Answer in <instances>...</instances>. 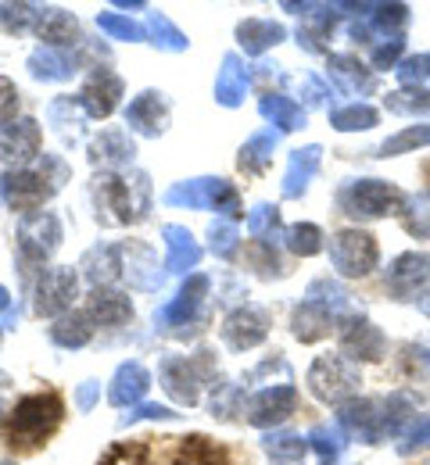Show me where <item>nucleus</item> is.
Masks as SVG:
<instances>
[{"label":"nucleus","instance_id":"obj_1","mask_svg":"<svg viewBox=\"0 0 430 465\" xmlns=\"http://www.w3.org/2000/svg\"><path fill=\"white\" fill-rule=\"evenodd\" d=\"M65 183H68V165L58 154H40L36 169H15V173L4 175L0 179V193L15 212L36 215L44 208V201H51Z\"/></svg>","mask_w":430,"mask_h":465},{"label":"nucleus","instance_id":"obj_2","mask_svg":"<svg viewBox=\"0 0 430 465\" xmlns=\"http://www.w3.org/2000/svg\"><path fill=\"white\" fill-rule=\"evenodd\" d=\"M413 398L405 394H391V398H380V401H348L337 411V422L352 433H359L366 444H376L384 433H398L409 415H413Z\"/></svg>","mask_w":430,"mask_h":465},{"label":"nucleus","instance_id":"obj_3","mask_svg":"<svg viewBox=\"0 0 430 465\" xmlns=\"http://www.w3.org/2000/svg\"><path fill=\"white\" fill-rule=\"evenodd\" d=\"M62 411H65V405L55 391L22 398V401L15 405V411H11V422H7V440H11V448H18V451L40 448V444L58 430Z\"/></svg>","mask_w":430,"mask_h":465},{"label":"nucleus","instance_id":"obj_4","mask_svg":"<svg viewBox=\"0 0 430 465\" xmlns=\"http://www.w3.org/2000/svg\"><path fill=\"white\" fill-rule=\"evenodd\" d=\"M165 204H173V208H197V212H219L226 219H237L241 215V197H237L234 183L215 179V175L173 183L165 190Z\"/></svg>","mask_w":430,"mask_h":465},{"label":"nucleus","instance_id":"obj_5","mask_svg":"<svg viewBox=\"0 0 430 465\" xmlns=\"http://www.w3.org/2000/svg\"><path fill=\"white\" fill-rule=\"evenodd\" d=\"M94 193H97V208L108 212L105 223H136V219H144V212H147V204L136 201V193L147 197V175H140V173H133V179L105 173L97 179Z\"/></svg>","mask_w":430,"mask_h":465},{"label":"nucleus","instance_id":"obj_6","mask_svg":"<svg viewBox=\"0 0 430 465\" xmlns=\"http://www.w3.org/2000/svg\"><path fill=\"white\" fill-rule=\"evenodd\" d=\"M405 193L384 179H352L341 193L337 204L348 215H363V219H384V215H398L405 208Z\"/></svg>","mask_w":430,"mask_h":465},{"label":"nucleus","instance_id":"obj_7","mask_svg":"<svg viewBox=\"0 0 430 465\" xmlns=\"http://www.w3.org/2000/svg\"><path fill=\"white\" fill-rule=\"evenodd\" d=\"M359 369L352 365V358L345 354H319L308 369V391L326 401V405H337V401H348L355 391H359Z\"/></svg>","mask_w":430,"mask_h":465},{"label":"nucleus","instance_id":"obj_8","mask_svg":"<svg viewBox=\"0 0 430 465\" xmlns=\"http://www.w3.org/2000/svg\"><path fill=\"white\" fill-rule=\"evenodd\" d=\"M18 258H22V265L25 269H36V265H44L55 251H58V243H62V219L55 215V212H36V215H25L22 223H18Z\"/></svg>","mask_w":430,"mask_h":465},{"label":"nucleus","instance_id":"obj_9","mask_svg":"<svg viewBox=\"0 0 430 465\" xmlns=\"http://www.w3.org/2000/svg\"><path fill=\"white\" fill-rule=\"evenodd\" d=\"M376 240L363 230H341L330 236V265L348 276V280H363L376 269Z\"/></svg>","mask_w":430,"mask_h":465},{"label":"nucleus","instance_id":"obj_10","mask_svg":"<svg viewBox=\"0 0 430 465\" xmlns=\"http://www.w3.org/2000/svg\"><path fill=\"white\" fill-rule=\"evenodd\" d=\"M162 387L180 401V405H197L201 398V383L208 376V351H201V358H180V354H165L158 365Z\"/></svg>","mask_w":430,"mask_h":465},{"label":"nucleus","instance_id":"obj_11","mask_svg":"<svg viewBox=\"0 0 430 465\" xmlns=\"http://www.w3.org/2000/svg\"><path fill=\"white\" fill-rule=\"evenodd\" d=\"M75 291H79V276L72 269H44V276L36 283V301H33L36 315H47V319L68 315Z\"/></svg>","mask_w":430,"mask_h":465},{"label":"nucleus","instance_id":"obj_12","mask_svg":"<svg viewBox=\"0 0 430 465\" xmlns=\"http://www.w3.org/2000/svg\"><path fill=\"white\" fill-rule=\"evenodd\" d=\"M0 158L15 169H25L33 158H40V125L33 118H15L0 125Z\"/></svg>","mask_w":430,"mask_h":465},{"label":"nucleus","instance_id":"obj_13","mask_svg":"<svg viewBox=\"0 0 430 465\" xmlns=\"http://www.w3.org/2000/svg\"><path fill=\"white\" fill-rule=\"evenodd\" d=\"M295 408H298V391H295L291 383H276V387H265V391H258V394L251 398V405H247V422L269 430V426H280Z\"/></svg>","mask_w":430,"mask_h":465},{"label":"nucleus","instance_id":"obj_14","mask_svg":"<svg viewBox=\"0 0 430 465\" xmlns=\"http://www.w3.org/2000/svg\"><path fill=\"white\" fill-rule=\"evenodd\" d=\"M265 333H269V315H265L262 308L245 304V308H237V312H230V315L223 319V341L234 351L258 348V344L265 341Z\"/></svg>","mask_w":430,"mask_h":465},{"label":"nucleus","instance_id":"obj_15","mask_svg":"<svg viewBox=\"0 0 430 465\" xmlns=\"http://www.w3.org/2000/svg\"><path fill=\"white\" fill-rule=\"evenodd\" d=\"M384 283H387V291L395 293L398 301L416 297V293L430 283V258L427 254H416V251L398 254V258L391 262V269H387V280H384Z\"/></svg>","mask_w":430,"mask_h":465},{"label":"nucleus","instance_id":"obj_16","mask_svg":"<svg viewBox=\"0 0 430 465\" xmlns=\"http://www.w3.org/2000/svg\"><path fill=\"white\" fill-rule=\"evenodd\" d=\"M119 97H123V79L112 68L94 72L79 90V104L90 118H108L119 108Z\"/></svg>","mask_w":430,"mask_h":465},{"label":"nucleus","instance_id":"obj_17","mask_svg":"<svg viewBox=\"0 0 430 465\" xmlns=\"http://www.w3.org/2000/svg\"><path fill=\"white\" fill-rule=\"evenodd\" d=\"M387 351L384 333L369 319H348L341 326V354L352 361H380Z\"/></svg>","mask_w":430,"mask_h":465},{"label":"nucleus","instance_id":"obj_18","mask_svg":"<svg viewBox=\"0 0 430 465\" xmlns=\"http://www.w3.org/2000/svg\"><path fill=\"white\" fill-rule=\"evenodd\" d=\"M205 297H208V276H201V272L186 276V283L180 287V293H176V297L158 312V326H165V330H173V326H186V322L201 312Z\"/></svg>","mask_w":430,"mask_h":465},{"label":"nucleus","instance_id":"obj_19","mask_svg":"<svg viewBox=\"0 0 430 465\" xmlns=\"http://www.w3.org/2000/svg\"><path fill=\"white\" fill-rule=\"evenodd\" d=\"M125 125L133 133H140V136H158L169 125V104H165V97L155 94V90H144L140 97H133L129 108H125Z\"/></svg>","mask_w":430,"mask_h":465},{"label":"nucleus","instance_id":"obj_20","mask_svg":"<svg viewBox=\"0 0 430 465\" xmlns=\"http://www.w3.org/2000/svg\"><path fill=\"white\" fill-rule=\"evenodd\" d=\"M151 387V372L140 365V361H125L119 365L115 380H112V391H108V401L115 408H133Z\"/></svg>","mask_w":430,"mask_h":465},{"label":"nucleus","instance_id":"obj_21","mask_svg":"<svg viewBox=\"0 0 430 465\" xmlns=\"http://www.w3.org/2000/svg\"><path fill=\"white\" fill-rule=\"evenodd\" d=\"M319 162H323V151H319L315 143H312V147H298V151H291L280 193H284V197H302V193L308 190V183H312V175L319 173Z\"/></svg>","mask_w":430,"mask_h":465},{"label":"nucleus","instance_id":"obj_22","mask_svg":"<svg viewBox=\"0 0 430 465\" xmlns=\"http://www.w3.org/2000/svg\"><path fill=\"white\" fill-rule=\"evenodd\" d=\"M133 140L125 129H105L94 143H90V162L94 165H105V169H123L133 162Z\"/></svg>","mask_w":430,"mask_h":465},{"label":"nucleus","instance_id":"obj_23","mask_svg":"<svg viewBox=\"0 0 430 465\" xmlns=\"http://www.w3.org/2000/svg\"><path fill=\"white\" fill-rule=\"evenodd\" d=\"M291 330H295V337L302 344H315L334 330V315L315 301H302L295 308V315H291Z\"/></svg>","mask_w":430,"mask_h":465},{"label":"nucleus","instance_id":"obj_24","mask_svg":"<svg viewBox=\"0 0 430 465\" xmlns=\"http://www.w3.org/2000/svg\"><path fill=\"white\" fill-rule=\"evenodd\" d=\"M165 247H169V258H165V269L169 272H186V269H197L201 262V243L194 240V232L186 226H165Z\"/></svg>","mask_w":430,"mask_h":465},{"label":"nucleus","instance_id":"obj_25","mask_svg":"<svg viewBox=\"0 0 430 465\" xmlns=\"http://www.w3.org/2000/svg\"><path fill=\"white\" fill-rule=\"evenodd\" d=\"M245 97H247V68L241 64L237 54H226L219 75H215V101L223 108H237V104H245Z\"/></svg>","mask_w":430,"mask_h":465},{"label":"nucleus","instance_id":"obj_26","mask_svg":"<svg viewBox=\"0 0 430 465\" xmlns=\"http://www.w3.org/2000/svg\"><path fill=\"white\" fill-rule=\"evenodd\" d=\"M123 269H125V276H129V283L140 287V291H155V287L162 283V276H158V262H155L151 247H144V243H125Z\"/></svg>","mask_w":430,"mask_h":465},{"label":"nucleus","instance_id":"obj_27","mask_svg":"<svg viewBox=\"0 0 430 465\" xmlns=\"http://www.w3.org/2000/svg\"><path fill=\"white\" fill-rule=\"evenodd\" d=\"M119 269H123V247H112V243H101V247L86 251V258H83V272L94 283V291L119 280Z\"/></svg>","mask_w":430,"mask_h":465},{"label":"nucleus","instance_id":"obj_28","mask_svg":"<svg viewBox=\"0 0 430 465\" xmlns=\"http://www.w3.org/2000/svg\"><path fill=\"white\" fill-rule=\"evenodd\" d=\"M287 33H284V25L280 22H273V18H247L237 25V40H241V47H245V54H265L269 47H276L280 40H284Z\"/></svg>","mask_w":430,"mask_h":465},{"label":"nucleus","instance_id":"obj_29","mask_svg":"<svg viewBox=\"0 0 430 465\" xmlns=\"http://www.w3.org/2000/svg\"><path fill=\"white\" fill-rule=\"evenodd\" d=\"M36 36L51 47V51H58V47H72L75 40H79V22L62 11V7H44V18H40V25H36Z\"/></svg>","mask_w":430,"mask_h":465},{"label":"nucleus","instance_id":"obj_30","mask_svg":"<svg viewBox=\"0 0 430 465\" xmlns=\"http://www.w3.org/2000/svg\"><path fill=\"white\" fill-rule=\"evenodd\" d=\"M86 315H90V322H101V326H119L125 322L129 315H133V304H129V297L115 291H94L86 297Z\"/></svg>","mask_w":430,"mask_h":465},{"label":"nucleus","instance_id":"obj_31","mask_svg":"<svg viewBox=\"0 0 430 465\" xmlns=\"http://www.w3.org/2000/svg\"><path fill=\"white\" fill-rule=\"evenodd\" d=\"M330 79L345 90V94H369L373 90V75L363 61L348 58V54H334L330 58Z\"/></svg>","mask_w":430,"mask_h":465},{"label":"nucleus","instance_id":"obj_32","mask_svg":"<svg viewBox=\"0 0 430 465\" xmlns=\"http://www.w3.org/2000/svg\"><path fill=\"white\" fill-rule=\"evenodd\" d=\"M262 448H265V455H269L273 465H305L308 437H298V433H265Z\"/></svg>","mask_w":430,"mask_h":465},{"label":"nucleus","instance_id":"obj_33","mask_svg":"<svg viewBox=\"0 0 430 465\" xmlns=\"http://www.w3.org/2000/svg\"><path fill=\"white\" fill-rule=\"evenodd\" d=\"M258 112L269 118L280 133H291V129H302L305 125V112H302V104H295L291 97H284V94H265L262 97V104H258Z\"/></svg>","mask_w":430,"mask_h":465},{"label":"nucleus","instance_id":"obj_34","mask_svg":"<svg viewBox=\"0 0 430 465\" xmlns=\"http://www.w3.org/2000/svg\"><path fill=\"white\" fill-rule=\"evenodd\" d=\"M276 140H280V133H273V129H262V133H255V136L247 140L245 147H241V158H237V165H241L247 175L265 173V165L273 162Z\"/></svg>","mask_w":430,"mask_h":465},{"label":"nucleus","instance_id":"obj_35","mask_svg":"<svg viewBox=\"0 0 430 465\" xmlns=\"http://www.w3.org/2000/svg\"><path fill=\"white\" fill-rule=\"evenodd\" d=\"M94 337V322H90V315L86 312H72V315H62L55 326H51V341L58 344V348H83L86 341Z\"/></svg>","mask_w":430,"mask_h":465},{"label":"nucleus","instance_id":"obj_36","mask_svg":"<svg viewBox=\"0 0 430 465\" xmlns=\"http://www.w3.org/2000/svg\"><path fill=\"white\" fill-rule=\"evenodd\" d=\"M29 68H33V75H36V79L62 83V79H68V75L75 72V61L68 58L65 51H51V47H44V51H36V54L29 58Z\"/></svg>","mask_w":430,"mask_h":465},{"label":"nucleus","instance_id":"obj_37","mask_svg":"<svg viewBox=\"0 0 430 465\" xmlns=\"http://www.w3.org/2000/svg\"><path fill=\"white\" fill-rule=\"evenodd\" d=\"M366 15H369L366 22L369 33H391L395 40L409 25V7L405 4H376V7H369Z\"/></svg>","mask_w":430,"mask_h":465},{"label":"nucleus","instance_id":"obj_38","mask_svg":"<svg viewBox=\"0 0 430 465\" xmlns=\"http://www.w3.org/2000/svg\"><path fill=\"white\" fill-rule=\"evenodd\" d=\"M144 33L151 36V44L155 47H162V51H173V54H180L186 51V36L162 15V11H151L147 15V25H144Z\"/></svg>","mask_w":430,"mask_h":465},{"label":"nucleus","instance_id":"obj_39","mask_svg":"<svg viewBox=\"0 0 430 465\" xmlns=\"http://www.w3.org/2000/svg\"><path fill=\"white\" fill-rule=\"evenodd\" d=\"M376 108H369L363 101H352L345 108H334L330 112V125L341 129V133H359V129H373L376 125Z\"/></svg>","mask_w":430,"mask_h":465},{"label":"nucleus","instance_id":"obj_40","mask_svg":"<svg viewBox=\"0 0 430 465\" xmlns=\"http://www.w3.org/2000/svg\"><path fill=\"white\" fill-rule=\"evenodd\" d=\"M430 143V125H409L402 133H395L391 140L380 143V158H395V154H405V151H416V147H427Z\"/></svg>","mask_w":430,"mask_h":465},{"label":"nucleus","instance_id":"obj_41","mask_svg":"<svg viewBox=\"0 0 430 465\" xmlns=\"http://www.w3.org/2000/svg\"><path fill=\"white\" fill-rule=\"evenodd\" d=\"M284 236H287V251H295L302 258H312V254L323 251V230L312 226V223H298V226H291Z\"/></svg>","mask_w":430,"mask_h":465},{"label":"nucleus","instance_id":"obj_42","mask_svg":"<svg viewBox=\"0 0 430 465\" xmlns=\"http://www.w3.org/2000/svg\"><path fill=\"white\" fill-rule=\"evenodd\" d=\"M83 115H86V112H83L79 97H62V101L51 104V125H58L62 136H75V129H79Z\"/></svg>","mask_w":430,"mask_h":465},{"label":"nucleus","instance_id":"obj_43","mask_svg":"<svg viewBox=\"0 0 430 465\" xmlns=\"http://www.w3.org/2000/svg\"><path fill=\"white\" fill-rule=\"evenodd\" d=\"M308 448H315V455L330 465V462H337V459H341V451H345V437H341L337 430L315 426V430L308 433Z\"/></svg>","mask_w":430,"mask_h":465},{"label":"nucleus","instance_id":"obj_44","mask_svg":"<svg viewBox=\"0 0 430 465\" xmlns=\"http://www.w3.org/2000/svg\"><path fill=\"white\" fill-rule=\"evenodd\" d=\"M405 230L413 232L416 240H430V193H420V197H409L405 201Z\"/></svg>","mask_w":430,"mask_h":465},{"label":"nucleus","instance_id":"obj_45","mask_svg":"<svg viewBox=\"0 0 430 465\" xmlns=\"http://www.w3.org/2000/svg\"><path fill=\"white\" fill-rule=\"evenodd\" d=\"M97 25H101V33H108L112 40H144L147 33H144V25H136L133 18H125V15H115V11H105L101 18H97Z\"/></svg>","mask_w":430,"mask_h":465},{"label":"nucleus","instance_id":"obj_46","mask_svg":"<svg viewBox=\"0 0 430 465\" xmlns=\"http://www.w3.org/2000/svg\"><path fill=\"white\" fill-rule=\"evenodd\" d=\"M40 18H44V7H33V4H7V7H0V22H4L7 33H22L33 22L40 25Z\"/></svg>","mask_w":430,"mask_h":465},{"label":"nucleus","instance_id":"obj_47","mask_svg":"<svg viewBox=\"0 0 430 465\" xmlns=\"http://www.w3.org/2000/svg\"><path fill=\"white\" fill-rule=\"evenodd\" d=\"M387 108L398 115H424L430 112V90H413V94H391Z\"/></svg>","mask_w":430,"mask_h":465},{"label":"nucleus","instance_id":"obj_48","mask_svg":"<svg viewBox=\"0 0 430 465\" xmlns=\"http://www.w3.org/2000/svg\"><path fill=\"white\" fill-rule=\"evenodd\" d=\"M208 236H212V251L219 254V258H234V251H237V226L234 223H212V230H208Z\"/></svg>","mask_w":430,"mask_h":465},{"label":"nucleus","instance_id":"obj_49","mask_svg":"<svg viewBox=\"0 0 430 465\" xmlns=\"http://www.w3.org/2000/svg\"><path fill=\"white\" fill-rule=\"evenodd\" d=\"M398 79H402L405 86H416V90H420V83L430 79V54H416V58L402 61V64H398Z\"/></svg>","mask_w":430,"mask_h":465},{"label":"nucleus","instance_id":"obj_50","mask_svg":"<svg viewBox=\"0 0 430 465\" xmlns=\"http://www.w3.org/2000/svg\"><path fill=\"white\" fill-rule=\"evenodd\" d=\"M280 226V212L273 208V204H258L251 215H247V232L251 236H265L269 230H276Z\"/></svg>","mask_w":430,"mask_h":465},{"label":"nucleus","instance_id":"obj_51","mask_svg":"<svg viewBox=\"0 0 430 465\" xmlns=\"http://www.w3.org/2000/svg\"><path fill=\"white\" fill-rule=\"evenodd\" d=\"M15 108H18V90L7 75H0V125L15 122Z\"/></svg>","mask_w":430,"mask_h":465},{"label":"nucleus","instance_id":"obj_52","mask_svg":"<svg viewBox=\"0 0 430 465\" xmlns=\"http://www.w3.org/2000/svg\"><path fill=\"white\" fill-rule=\"evenodd\" d=\"M140 419H176V411H169V408H162V405H140V408H133L129 415H123V426H133V422H140Z\"/></svg>","mask_w":430,"mask_h":465},{"label":"nucleus","instance_id":"obj_53","mask_svg":"<svg viewBox=\"0 0 430 465\" xmlns=\"http://www.w3.org/2000/svg\"><path fill=\"white\" fill-rule=\"evenodd\" d=\"M402 54V40H391V44H380L376 51H373V64L376 68H391L395 61Z\"/></svg>","mask_w":430,"mask_h":465},{"label":"nucleus","instance_id":"obj_54","mask_svg":"<svg viewBox=\"0 0 430 465\" xmlns=\"http://www.w3.org/2000/svg\"><path fill=\"white\" fill-rule=\"evenodd\" d=\"M97 394H101V383H94V380L79 383V391H75V408H79V411H90L94 401H97Z\"/></svg>","mask_w":430,"mask_h":465},{"label":"nucleus","instance_id":"obj_55","mask_svg":"<svg viewBox=\"0 0 430 465\" xmlns=\"http://www.w3.org/2000/svg\"><path fill=\"white\" fill-rule=\"evenodd\" d=\"M424 444H430V419H424L420 426H413V433H409V440L402 444V455H409L413 448H424Z\"/></svg>","mask_w":430,"mask_h":465},{"label":"nucleus","instance_id":"obj_56","mask_svg":"<svg viewBox=\"0 0 430 465\" xmlns=\"http://www.w3.org/2000/svg\"><path fill=\"white\" fill-rule=\"evenodd\" d=\"M305 86H308V94H305L308 101H312V104H323V97H326V86H323V83H319L315 75H308Z\"/></svg>","mask_w":430,"mask_h":465},{"label":"nucleus","instance_id":"obj_57","mask_svg":"<svg viewBox=\"0 0 430 465\" xmlns=\"http://www.w3.org/2000/svg\"><path fill=\"white\" fill-rule=\"evenodd\" d=\"M0 315H4V322L11 326L15 322V308H11V293L0 287Z\"/></svg>","mask_w":430,"mask_h":465},{"label":"nucleus","instance_id":"obj_58","mask_svg":"<svg viewBox=\"0 0 430 465\" xmlns=\"http://www.w3.org/2000/svg\"><path fill=\"white\" fill-rule=\"evenodd\" d=\"M420 308H424V312L430 315V297H420Z\"/></svg>","mask_w":430,"mask_h":465},{"label":"nucleus","instance_id":"obj_59","mask_svg":"<svg viewBox=\"0 0 430 465\" xmlns=\"http://www.w3.org/2000/svg\"><path fill=\"white\" fill-rule=\"evenodd\" d=\"M0 465H15V462H0Z\"/></svg>","mask_w":430,"mask_h":465}]
</instances>
